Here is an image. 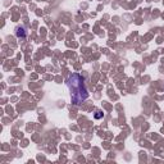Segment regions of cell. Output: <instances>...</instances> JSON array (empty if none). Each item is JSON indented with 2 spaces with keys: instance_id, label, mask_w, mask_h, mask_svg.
<instances>
[{
  "instance_id": "cell-1",
  "label": "cell",
  "mask_w": 164,
  "mask_h": 164,
  "mask_svg": "<svg viewBox=\"0 0 164 164\" xmlns=\"http://www.w3.org/2000/svg\"><path fill=\"white\" fill-rule=\"evenodd\" d=\"M67 86L71 93V100L73 105H80L89 98L87 89L85 86V80L84 77L78 73H72L67 78Z\"/></svg>"
},
{
  "instance_id": "cell-2",
  "label": "cell",
  "mask_w": 164,
  "mask_h": 164,
  "mask_svg": "<svg viewBox=\"0 0 164 164\" xmlns=\"http://www.w3.org/2000/svg\"><path fill=\"white\" fill-rule=\"evenodd\" d=\"M16 35L17 37H26V30L23 27H17L16 28Z\"/></svg>"
},
{
  "instance_id": "cell-3",
  "label": "cell",
  "mask_w": 164,
  "mask_h": 164,
  "mask_svg": "<svg viewBox=\"0 0 164 164\" xmlns=\"http://www.w3.org/2000/svg\"><path fill=\"white\" fill-rule=\"evenodd\" d=\"M103 115H104V114L101 113V112H99V110H98V112L95 113V118H96V119H99V118H103Z\"/></svg>"
}]
</instances>
